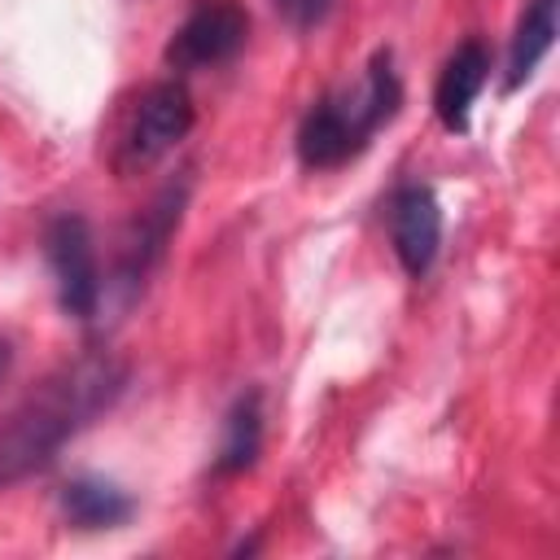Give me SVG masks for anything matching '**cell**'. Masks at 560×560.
<instances>
[{"label": "cell", "instance_id": "2", "mask_svg": "<svg viewBox=\"0 0 560 560\" xmlns=\"http://www.w3.org/2000/svg\"><path fill=\"white\" fill-rule=\"evenodd\" d=\"M398 101H402V83L394 74V61H389V52H376L354 88L328 92L324 101H315L306 109V118L298 127L302 166L332 171V166H346L350 158H359L368 149V140L398 114Z\"/></svg>", "mask_w": 560, "mask_h": 560}, {"label": "cell", "instance_id": "5", "mask_svg": "<svg viewBox=\"0 0 560 560\" xmlns=\"http://www.w3.org/2000/svg\"><path fill=\"white\" fill-rule=\"evenodd\" d=\"M249 39V13L236 0H197L166 44L171 70H206L232 61Z\"/></svg>", "mask_w": 560, "mask_h": 560}, {"label": "cell", "instance_id": "4", "mask_svg": "<svg viewBox=\"0 0 560 560\" xmlns=\"http://www.w3.org/2000/svg\"><path fill=\"white\" fill-rule=\"evenodd\" d=\"M44 254L52 267V284H57V302L66 315L88 319L101 306V267H96V245H92V228L83 214H57L44 232Z\"/></svg>", "mask_w": 560, "mask_h": 560}, {"label": "cell", "instance_id": "3", "mask_svg": "<svg viewBox=\"0 0 560 560\" xmlns=\"http://www.w3.org/2000/svg\"><path fill=\"white\" fill-rule=\"evenodd\" d=\"M188 127H192V96H188V88L175 83V79L153 83L140 96V105H136V114H131V122H127V131L118 140V171L122 175L149 171L158 158H166L188 136Z\"/></svg>", "mask_w": 560, "mask_h": 560}, {"label": "cell", "instance_id": "6", "mask_svg": "<svg viewBox=\"0 0 560 560\" xmlns=\"http://www.w3.org/2000/svg\"><path fill=\"white\" fill-rule=\"evenodd\" d=\"M389 236H394V254L402 262L407 276H424L438 258L442 245V206L433 197V188L424 184H402L389 201Z\"/></svg>", "mask_w": 560, "mask_h": 560}, {"label": "cell", "instance_id": "8", "mask_svg": "<svg viewBox=\"0 0 560 560\" xmlns=\"http://www.w3.org/2000/svg\"><path fill=\"white\" fill-rule=\"evenodd\" d=\"M179 206H184V192L166 188V192L158 197V206H153V210L136 223V232L127 236L122 267H118V280H122L127 289H136V284L149 276V267L162 258V249H166V241H171V232H175V223H179Z\"/></svg>", "mask_w": 560, "mask_h": 560}, {"label": "cell", "instance_id": "9", "mask_svg": "<svg viewBox=\"0 0 560 560\" xmlns=\"http://www.w3.org/2000/svg\"><path fill=\"white\" fill-rule=\"evenodd\" d=\"M131 494L105 477H74L61 486V512L83 529H109L131 516Z\"/></svg>", "mask_w": 560, "mask_h": 560}, {"label": "cell", "instance_id": "7", "mask_svg": "<svg viewBox=\"0 0 560 560\" xmlns=\"http://www.w3.org/2000/svg\"><path fill=\"white\" fill-rule=\"evenodd\" d=\"M486 79H490V52H486V44L481 39H464L446 57V66L438 74V88H433V109H438V118H442L446 131H468V109H472L477 92L486 88Z\"/></svg>", "mask_w": 560, "mask_h": 560}, {"label": "cell", "instance_id": "11", "mask_svg": "<svg viewBox=\"0 0 560 560\" xmlns=\"http://www.w3.org/2000/svg\"><path fill=\"white\" fill-rule=\"evenodd\" d=\"M258 446H262V402L258 394H241L236 407L228 411V424H223V446H219V459L214 468L219 472H245L254 459H258Z\"/></svg>", "mask_w": 560, "mask_h": 560}, {"label": "cell", "instance_id": "12", "mask_svg": "<svg viewBox=\"0 0 560 560\" xmlns=\"http://www.w3.org/2000/svg\"><path fill=\"white\" fill-rule=\"evenodd\" d=\"M271 4H276V13H280L289 26H298V31L319 26V22L328 18V9H332V0H271Z\"/></svg>", "mask_w": 560, "mask_h": 560}, {"label": "cell", "instance_id": "1", "mask_svg": "<svg viewBox=\"0 0 560 560\" xmlns=\"http://www.w3.org/2000/svg\"><path fill=\"white\" fill-rule=\"evenodd\" d=\"M122 389H127V363L114 359L109 350H92L57 368L0 424V486L39 472L79 429H88L101 411H109Z\"/></svg>", "mask_w": 560, "mask_h": 560}, {"label": "cell", "instance_id": "10", "mask_svg": "<svg viewBox=\"0 0 560 560\" xmlns=\"http://www.w3.org/2000/svg\"><path fill=\"white\" fill-rule=\"evenodd\" d=\"M556 26H560V0H529L525 18L516 22L512 52H508V92L521 88L538 70V61L551 52Z\"/></svg>", "mask_w": 560, "mask_h": 560}, {"label": "cell", "instance_id": "13", "mask_svg": "<svg viewBox=\"0 0 560 560\" xmlns=\"http://www.w3.org/2000/svg\"><path fill=\"white\" fill-rule=\"evenodd\" d=\"M9 363H13V346H9L4 337H0V376L9 372Z\"/></svg>", "mask_w": 560, "mask_h": 560}]
</instances>
